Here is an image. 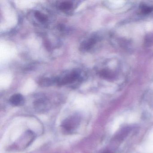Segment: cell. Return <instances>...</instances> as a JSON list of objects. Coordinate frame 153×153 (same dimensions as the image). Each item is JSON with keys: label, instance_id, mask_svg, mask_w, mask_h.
Returning a JSON list of instances; mask_svg holds the SVG:
<instances>
[{"label": "cell", "instance_id": "cell-1", "mask_svg": "<svg viewBox=\"0 0 153 153\" xmlns=\"http://www.w3.org/2000/svg\"><path fill=\"white\" fill-rule=\"evenodd\" d=\"M80 118L76 115L70 116L64 120L62 124V127L67 132H71L75 130L80 123Z\"/></svg>", "mask_w": 153, "mask_h": 153}, {"label": "cell", "instance_id": "cell-2", "mask_svg": "<svg viewBox=\"0 0 153 153\" xmlns=\"http://www.w3.org/2000/svg\"><path fill=\"white\" fill-rule=\"evenodd\" d=\"M79 77V74L76 72H73L67 76H65L61 79H57L56 80L59 85H62L70 84L76 80Z\"/></svg>", "mask_w": 153, "mask_h": 153}, {"label": "cell", "instance_id": "cell-3", "mask_svg": "<svg viewBox=\"0 0 153 153\" xmlns=\"http://www.w3.org/2000/svg\"><path fill=\"white\" fill-rule=\"evenodd\" d=\"M48 104L45 99L40 98L34 102L35 108L39 112H44L47 110Z\"/></svg>", "mask_w": 153, "mask_h": 153}, {"label": "cell", "instance_id": "cell-4", "mask_svg": "<svg viewBox=\"0 0 153 153\" xmlns=\"http://www.w3.org/2000/svg\"><path fill=\"white\" fill-rule=\"evenodd\" d=\"M9 101L12 105L19 106L23 104L24 102V98L22 95L16 94L10 97Z\"/></svg>", "mask_w": 153, "mask_h": 153}, {"label": "cell", "instance_id": "cell-5", "mask_svg": "<svg viewBox=\"0 0 153 153\" xmlns=\"http://www.w3.org/2000/svg\"><path fill=\"white\" fill-rule=\"evenodd\" d=\"M72 7V3L70 1H64L62 2L59 6V8L62 11H68L71 9Z\"/></svg>", "mask_w": 153, "mask_h": 153}, {"label": "cell", "instance_id": "cell-6", "mask_svg": "<svg viewBox=\"0 0 153 153\" xmlns=\"http://www.w3.org/2000/svg\"><path fill=\"white\" fill-rule=\"evenodd\" d=\"M94 43V40L93 39H90L86 42H83L80 46V48L84 51H87L90 49Z\"/></svg>", "mask_w": 153, "mask_h": 153}, {"label": "cell", "instance_id": "cell-7", "mask_svg": "<svg viewBox=\"0 0 153 153\" xmlns=\"http://www.w3.org/2000/svg\"><path fill=\"white\" fill-rule=\"evenodd\" d=\"M35 16L36 19L42 23H44L47 20V17L39 11H36L35 13Z\"/></svg>", "mask_w": 153, "mask_h": 153}, {"label": "cell", "instance_id": "cell-8", "mask_svg": "<svg viewBox=\"0 0 153 153\" xmlns=\"http://www.w3.org/2000/svg\"><path fill=\"white\" fill-rule=\"evenodd\" d=\"M53 82H54V79L50 78L44 79L40 81V85L42 86H48L51 85L53 83Z\"/></svg>", "mask_w": 153, "mask_h": 153}]
</instances>
